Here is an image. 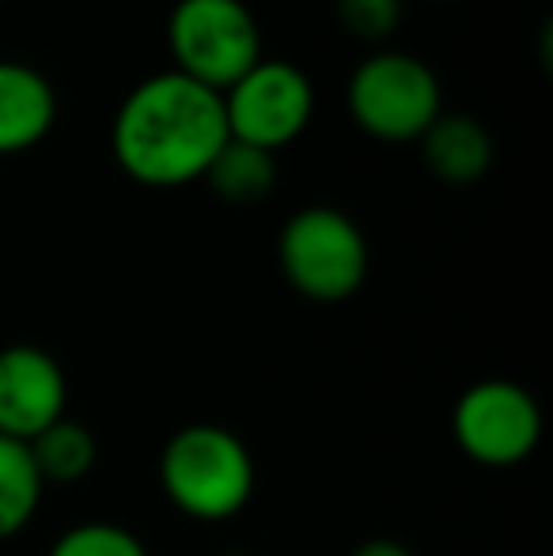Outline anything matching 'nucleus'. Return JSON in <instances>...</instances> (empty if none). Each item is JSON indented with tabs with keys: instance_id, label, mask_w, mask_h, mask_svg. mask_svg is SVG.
<instances>
[{
	"instance_id": "obj_1",
	"label": "nucleus",
	"mask_w": 553,
	"mask_h": 556,
	"mask_svg": "<svg viewBox=\"0 0 553 556\" xmlns=\"http://www.w3.org/2000/svg\"><path fill=\"white\" fill-rule=\"evenodd\" d=\"M228 144V117L221 91L183 73H155L140 80L111 125L118 167L152 190L205 178L209 163Z\"/></svg>"
},
{
	"instance_id": "obj_2",
	"label": "nucleus",
	"mask_w": 553,
	"mask_h": 556,
	"mask_svg": "<svg viewBox=\"0 0 553 556\" xmlns=\"http://www.w3.org/2000/svg\"><path fill=\"white\" fill-rule=\"evenodd\" d=\"M160 484L190 519H236L254 496V458L231 428L186 425L163 446Z\"/></svg>"
},
{
	"instance_id": "obj_3",
	"label": "nucleus",
	"mask_w": 553,
	"mask_h": 556,
	"mask_svg": "<svg viewBox=\"0 0 553 556\" xmlns=\"http://www.w3.org/2000/svg\"><path fill=\"white\" fill-rule=\"evenodd\" d=\"M277 262L303 300L341 303L368 277V242L345 213L311 205L285 224Z\"/></svg>"
},
{
	"instance_id": "obj_4",
	"label": "nucleus",
	"mask_w": 553,
	"mask_h": 556,
	"mask_svg": "<svg viewBox=\"0 0 553 556\" xmlns=\"http://www.w3.org/2000/svg\"><path fill=\"white\" fill-rule=\"evenodd\" d=\"M175 73L224 91L262 61L259 20L243 0H178L167 20Z\"/></svg>"
},
{
	"instance_id": "obj_5",
	"label": "nucleus",
	"mask_w": 553,
	"mask_h": 556,
	"mask_svg": "<svg viewBox=\"0 0 553 556\" xmlns=\"http://www.w3.org/2000/svg\"><path fill=\"white\" fill-rule=\"evenodd\" d=\"M440 80L414 53H372L349 80V114L379 140H420L443 111Z\"/></svg>"
},
{
	"instance_id": "obj_6",
	"label": "nucleus",
	"mask_w": 553,
	"mask_h": 556,
	"mask_svg": "<svg viewBox=\"0 0 553 556\" xmlns=\"http://www.w3.org/2000/svg\"><path fill=\"white\" fill-rule=\"evenodd\" d=\"M451 435L466 458L486 469L524 466L542 440V409L519 382L481 379L458 394Z\"/></svg>"
},
{
	"instance_id": "obj_7",
	"label": "nucleus",
	"mask_w": 553,
	"mask_h": 556,
	"mask_svg": "<svg viewBox=\"0 0 553 556\" xmlns=\"http://www.w3.org/2000/svg\"><path fill=\"white\" fill-rule=\"evenodd\" d=\"M221 99L228 137L262 148V152L292 144L307 129L311 111H315V88L288 61H259L251 73L224 88Z\"/></svg>"
},
{
	"instance_id": "obj_8",
	"label": "nucleus",
	"mask_w": 553,
	"mask_h": 556,
	"mask_svg": "<svg viewBox=\"0 0 553 556\" xmlns=\"http://www.w3.org/2000/svg\"><path fill=\"white\" fill-rule=\"evenodd\" d=\"M68 382L61 364L38 344L0 349V435L30 443L65 417Z\"/></svg>"
},
{
	"instance_id": "obj_9",
	"label": "nucleus",
	"mask_w": 553,
	"mask_h": 556,
	"mask_svg": "<svg viewBox=\"0 0 553 556\" xmlns=\"http://www.w3.org/2000/svg\"><path fill=\"white\" fill-rule=\"evenodd\" d=\"M58 117L53 84L23 61H0V155L42 144Z\"/></svg>"
},
{
	"instance_id": "obj_10",
	"label": "nucleus",
	"mask_w": 553,
	"mask_h": 556,
	"mask_svg": "<svg viewBox=\"0 0 553 556\" xmlns=\"http://www.w3.org/2000/svg\"><path fill=\"white\" fill-rule=\"evenodd\" d=\"M420 160L440 182L470 186L493 163V137L486 125L466 114H440L425 132H420Z\"/></svg>"
},
{
	"instance_id": "obj_11",
	"label": "nucleus",
	"mask_w": 553,
	"mask_h": 556,
	"mask_svg": "<svg viewBox=\"0 0 553 556\" xmlns=\"http://www.w3.org/2000/svg\"><path fill=\"white\" fill-rule=\"evenodd\" d=\"M30 462H35L42 484H76L96 469L99 462V443L91 435L88 425L73 417L53 420L46 432H38L27 443Z\"/></svg>"
},
{
	"instance_id": "obj_12",
	"label": "nucleus",
	"mask_w": 553,
	"mask_h": 556,
	"mask_svg": "<svg viewBox=\"0 0 553 556\" xmlns=\"http://www.w3.org/2000/svg\"><path fill=\"white\" fill-rule=\"evenodd\" d=\"M205 182L213 186V193L231 201V205H254V201L266 198L277 182L274 152H262V148L228 137V144L209 163Z\"/></svg>"
},
{
	"instance_id": "obj_13",
	"label": "nucleus",
	"mask_w": 553,
	"mask_h": 556,
	"mask_svg": "<svg viewBox=\"0 0 553 556\" xmlns=\"http://www.w3.org/2000/svg\"><path fill=\"white\" fill-rule=\"evenodd\" d=\"M42 477L30 462L27 443L0 435V542L30 527L42 504Z\"/></svg>"
},
{
	"instance_id": "obj_14",
	"label": "nucleus",
	"mask_w": 553,
	"mask_h": 556,
	"mask_svg": "<svg viewBox=\"0 0 553 556\" xmlns=\"http://www.w3.org/2000/svg\"><path fill=\"white\" fill-rule=\"evenodd\" d=\"M46 556H148L137 534H129L118 522H80L68 527Z\"/></svg>"
},
{
	"instance_id": "obj_15",
	"label": "nucleus",
	"mask_w": 553,
	"mask_h": 556,
	"mask_svg": "<svg viewBox=\"0 0 553 556\" xmlns=\"http://www.w3.org/2000/svg\"><path fill=\"white\" fill-rule=\"evenodd\" d=\"M402 0H338V20L349 35L376 42L399 27Z\"/></svg>"
},
{
	"instance_id": "obj_16",
	"label": "nucleus",
	"mask_w": 553,
	"mask_h": 556,
	"mask_svg": "<svg viewBox=\"0 0 553 556\" xmlns=\"http://www.w3.org/2000/svg\"><path fill=\"white\" fill-rule=\"evenodd\" d=\"M353 556H414L402 542H391V538H372V542L356 545Z\"/></svg>"
},
{
	"instance_id": "obj_17",
	"label": "nucleus",
	"mask_w": 553,
	"mask_h": 556,
	"mask_svg": "<svg viewBox=\"0 0 553 556\" xmlns=\"http://www.w3.org/2000/svg\"><path fill=\"white\" fill-rule=\"evenodd\" d=\"M221 556H239V553H221Z\"/></svg>"
}]
</instances>
